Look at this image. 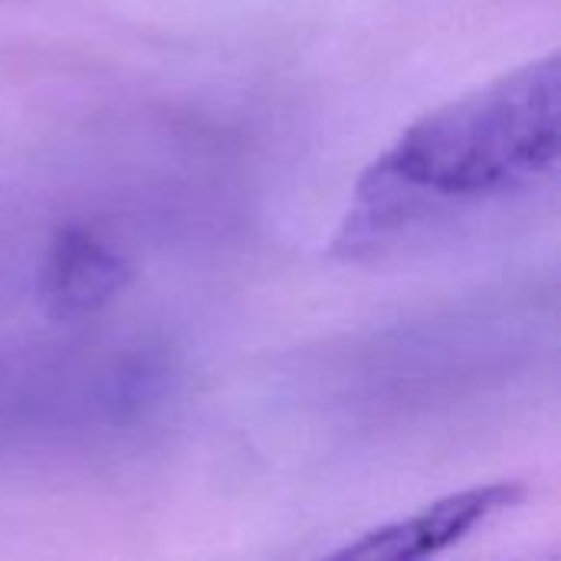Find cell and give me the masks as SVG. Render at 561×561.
I'll list each match as a JSON object with an SVG mask.
<instances>
[{
	"mask_svg": "<svg viewBox=\"0 0 561 561\" xmlns=\"http://www.w3.org/2000/svg\"><path fill=\"white\" fill-rule=\"evenodd\" d=\"M559 154L561 59L549 53L414 122L358 178L335 250L381 253L424 224L526 194Z\"/></svg>",
	"mask_w": 561,
	"mask_h": 561,
	"instance_id": "6da1fadb",
	"label": "cell"
},
{
	"mask_svg": "<svg viewBox=\"0 0 561 561\" xmlns=\"http://www.w3.org/2000/svg\"><path fill=\"white\" fill-rule=\"evenodd\" d=\"M526 500V486L516 480L490 483V486H470L460 493H450L414 516H404L398 523H388L381 529L365 533L358 542H348L332 559L345 561H417L440 556L454 546H460L477 529L490 526L496 516L516 510Z\"/></svg>",
	"mask_w": 561,
	"mask_h": 561,
	"instance_id": "7a4b0ae2",
	"label": "cell"
},
{
	"mask_svg": "<svg viewBox=\"0 0 561 561\" xmlns=\"http://www.w3.org/2000/svg\"><path fill=\"white\" fill-rule=\"evenodd\" d=\"M128 276V260L115 243L89 227H66L43 260L39 299L56 322H79L102 312Z\"/></svg>",
	"mask_w": 561,
	"mask_h": 561,
	"instance_id": "3957f363",
	"label": "cell"
}]
</instances>
